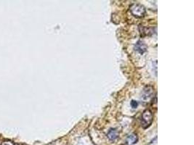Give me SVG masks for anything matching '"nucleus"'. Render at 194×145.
<instances>
[{
  "label": "nucleus",
  "mask_w": 194,
  "mask_h": 145,
  "mask_svg": "<svg viewBox=\"0 0 194 145\" xmlns=\"http://www.w3.org/2000/svg\"><path fill=\"white\" fill-rule=\"evenodd\" d=\"M153 121V113L150 110H145L142 114L141 126L143 129H147L150 126Z\"/></svg>",
  "instance_id": "nucleus-1"
},
{
  "label": "nucleus",
  "mask_w": 194,
  "mask_h": 145,
  "mask_svg": "<svg viewBox=\"0 0 194 145\" xmlns=\"http://www.w3.org/2000/svg\"><path fill=\"white\" fill-rule=\"evenodd\" d=\"M130 12L133 16L140 18L144 17L145 14V8L140 4H133L130 7Z\"/></svg>",
  "instance_id": "nucleus-2"
},
{
  "label": "nucleus",
  "mask_w": 194,
  "mask_h": 145,
  "mask_svg": "<svg viewBox=\"0 0 194 145\" xmlns=\"http://www.w3.org/2000/svg\"><path fill=\"white\" fill-rule=\"evenodd\" d=\"M154 94V88L151 86H145L142 92L141 99L144 102H149L153 98Z\"/></svg>",
  "instance_id": "nucleus-3"
},
{
  "label": "nucleus",
  "mask_w": 194,
  "mask_h": 145,
  "mask_svg": "<svg viewBox=\"0 0 194 145\" xmlns=\"http://www.w3.org/2000/svg\"><path fill=\"white\" fill-rule=\"evenodd\" d=\"M135 49L136 50L137 52L140 53V54H143V53L146 52L147 49V46L145 45V44L143 41H139L135 46Z\"/></svg>",
  "instance_id": "nucleus-4"
},
{
  "label": "nucleus",
  "mask_w": 194,
  "mask_h": 145,
  "mask_svg": "<svg viewBox=\"0 0 194 145\" xmlns=\"http://www.w3.org/2000/svg\"><path fill=\"white\" fill-rule=\"evenodd\" d=\"M138 140V136H137L135 134H132L127 136V138H126V142L128 145H132L137 143Z\"/></svg>",
  "instance_id": "nucleus-5"
},
{
  "label": "nucleus",
  "mask_w": 194,
  "mask_h": 145,
  "mask_svg": "<svg viewBox=\"0 0 194 145\" xmlns=\"http://www.w3.org/2000/svg\"><path fill=\"white\" fill-rule=\"evenodd\" d=\"M119 137V134L117 129H111L108 134V138L111 141H115Z\"/></svg>",
  "instance_id": "nucleus-6"
},
{
  "label": "nucleus",
  "mask_w": 194,
  "mask_h": 145,
  "mask_svg": "<svg viewBox=\"0 0 194 145\" xmlns=\"http://www.w3.org/2000/svg\"><path fill=\"white\" fill-rule=\"evenodd\" d=\"M138 105V102L137 101H135V100H132L131 102V106L132 108H137Z\"/></svg>",
  "instance_id": "nucleus-7"
},
{
  "label": "nucleus",
  "mask_w": 194,
  "mask_h": 145,
  "mask_svg": "<svg viewBox=\"0 0 194 145\" xmlns=\"http://www.w3.org/2000/svg\"><path fill=\"white\" fill-rule=\"evenodd\" d=\"M156 140H157V139L155 140V142L153 143V141H152V142L150 143V144H149V145H156Z\"/></svg>",
  "instance_id": "nucleus-8"
}]
</instances>
